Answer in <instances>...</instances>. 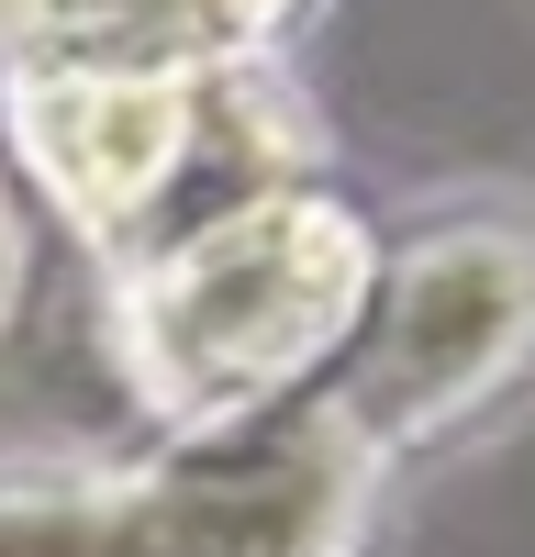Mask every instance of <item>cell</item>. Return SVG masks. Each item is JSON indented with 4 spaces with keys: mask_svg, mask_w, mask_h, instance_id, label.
<instances>
[{
    "mask_svg": "<svg viewBox=\"0 0 535 557\" xmlns=\"http://www.w3.org/2000/svg\"><path fill=\"white\" fill-rule=\"evenodd\" d=\"M369 290V235L335 201L268 190L123 278V357L167 412L235 424V412H268L301 368H324L357 335Z\"/></svg>",
    "mask_w": 535,
    "mask_h": 557,
    "instance_id": "6da1fadb",
    "label": "cell"
},
{
    "mask_svg": "<svg viewBox=\"0 0 535 557\" xmlns=\"http://www.w3.org/2000/svg\"><path fill=\"white\" fill-rule=\"evenodd\" d=\"M369 446L335 412H235L123 491L0 502V557H346Z\"/></svg>",
    "mask_w": 535,
    "mask_h": 557,
    "instance_id": "7a4b0ae2",
    "label": "cell"
},
{
    "mask_svg": "<svg viewBox=\"0 0 535 557\" xmlns=\"http://www.w3.org/2000/svg\"><path fill=\"white\" fill-rule=\"evenodd\" d=\"M346 346L357 357H346L335 424L369 457L458 424L469 401L524 380V357H535V235H513V223H446V235H424L369 290Z\"/></svg>",
    "mask_w": 535,
    "mask_h": 557,
    "instance_id": "3957f363",
    "label": "cell"
},
{
    "mask_svg": "<svg viewBox=\"0 0 535 557\" xmlns=\"http://www.w3.org/2000/svg\"><path fill=\"white\" fill-rule=\"evenodd\" d=\"M301 0H0L23 78H201L268 45Z\"/></svg>",
    "mask_w": 535,
    "mask_h": 557,
    "instance_id": "277c9868",
    "label": "cell"
},
{
    "mask_svg": "<svg viewBox=\"0 0 535 557\" xmlns=\"http://www.w3.org/2000/svg\"><path fill=\"white\" fill-rule=\"evenodd\" d=\"M0 278H12V223H0Z\"/></svg>",
    "mask_w": 535,
    "mask_h": 557,
    "instance_id": "5b68a950",
    "label": "cell"
}]
</instances>
